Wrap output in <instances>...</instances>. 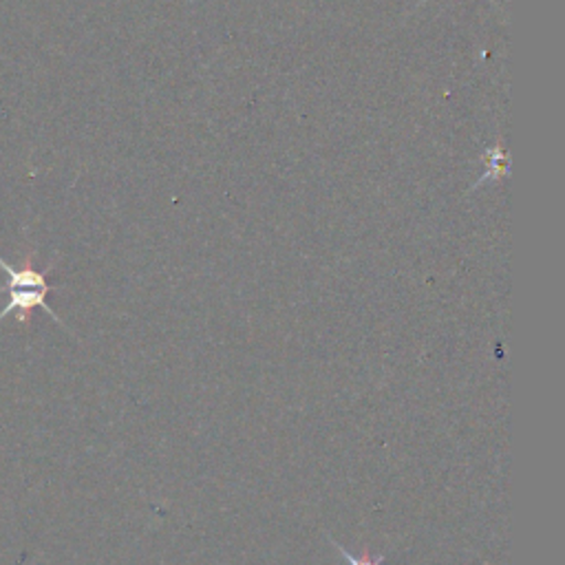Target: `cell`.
Instances as JSON below:
<instances>
[{"instance_id": "obj_1", "label": "cell", "mask_w": 565, "mask_h": 565, "mask_svg": "<svg viewBox=\"0 0 565 565\" xmlns=\"http://www.w3.org/2000/svg\"><path fill=\"white\" fill-rule=\"evenodd\" d=\"M0 267L7 271V282L0 285V294H7V305L0 311V320L9 313H15L20 322H29V316L33 309H44L55 322H62V318L55 316V311L46 305V294L51 291V285L46 280L44 271L33 269L31 263L15 269L0 256Z\"/></svg>"}, {"instance_id": "obj_2", "label": "cell", "mask_w": 565, "mask_h": 565, "mask_svg": "<svg viewBox=\"0 0 565 565\" xmlns=\"http://www.w3.org/2000/svg\"><path fill=\"white\" fill-rule=\"evenodd\" d=\"M483 161L488 166V172L483 177H479L475 181L472 188H477L479 183H483L486 179H501L505 174V150H503V143L499 141L494 148H490L486 154H483Z\"/></svg>"}, {"instance_id": "obj_3", "label": "cell", "mask_w": 565, "mask_h": 565, "mask_svg": "<svg viewBox=\"0 0 565 565\" xmlns=\"http://www.w3.org/2000/svg\"><path fill=\"white\" fill-rule=\"evenodd\" d=\"M333 547L344 556L347 565H382L384 563V556H353L351 552H347L342 545H338L335 541H331Z\"/></svg>"}, {"instance_id": "obj_4", "label": "cell", "mask_w": 565, "mask_h": 565, "mask_svg": "<svg viewBox=\"0 0 565 565\" xmlns=\"http://www.w3.org/2000/svg\"><path fill=\"white\" fill-rule=\"evenodd\" d=\"M422 2H426V0H419V2H417V7H419ZM488 2H492V4H494V0H488Z\"/></svg>"}]
</instances>
